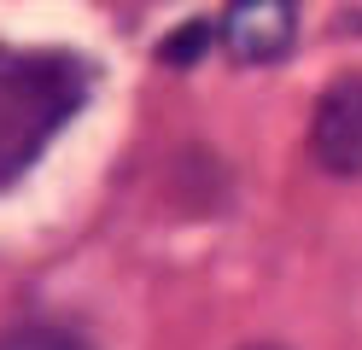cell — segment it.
<instances>
[{"label": "cell", "mask_w": 362, "mask_h": 350, "mask_svg": "<svg viewBox=\"0 0 362 350\" xmlns=\"http://www.w3.org/2000/svg\"><path fill=\"white\" fill-rule=\"evenodd\" d=\"M88 100V70L64 53L0 47V187L18 181L47 152V140Z\"/></svg>", "instance_id": "cell-1"}, {"label": "cell", "mask_w": 362, "mask_h": 350, "mask_svg": "<svg viewBox=\"0 0 362 350\" xmlns=\"http://www.w3.org/2000/svg\"><path fill=\"white\" fill-rule=\"evenodd\" d=\"M310 152L333 175H362V82H333L310 117Z\"/></svg>", "instance_id": "cell-2"}, {"label": "cell", "mask_w": 362, "mask_h": 350, "mask_svg": "<svg viewBox=\"0 0 362 350\" xmlns=\"http://www.w3.org/2000/svg\"><path fill=\"white\" fill-rule=\"evenodd\" d=\"M292 35H298V6L292 0H228V12H222V41L240 64L286 59Z\"/></svg>", "instance_id": "cell-3"}, {"label": "cell", "mask_w": 362, "mask_h": 350, "mask_svg": "<svg viewBox=\"0 0 362 350\" xmlns=\"http://www.w3.org/2000/svg\"><path fill=\"white\" fill-rule=\"evenodd\" d=\"M0 350H94V344L64 333V327H12V333L0 339Z\"/></svg>", "instance_id": "cell-4"}, {"label": "cell", "mask_w": 362, "mask_h": 350, "mask_svg": "<svg viewBox=\"0 0 362 350\" xmlns=\"http://www.w3.org/2000/svg\"><path fill=\"white\" fill-rule=\"evenodd\" d=\"M205 41H211L205 23H187V30H181V35L164 47V59H170V64H175V59H199V53H205Z\"/></svg>", "instance_id": "cell-5"}, {"label": "cell", "mask_w": 362, "mask_h": 350, "mask_svg": "<svg viewBox=\"0 0 362 350\" xmlns=\"http://www.w3.org/2000/svg\"><path fill=\"white\" fill-rule=\"evenodd\" d=\"M245 350H281V344H245Z\"/></svg>", "instance_id": "cell-6"}]
</instances>
